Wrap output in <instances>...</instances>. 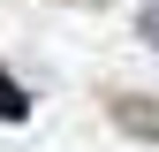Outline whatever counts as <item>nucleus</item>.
I'll use <instances>...</instances> for the list:
<instances>
[{
    "label": "nucleus",
    "mask_w": 159,
    "mask_h": 152,
    "mask_svg": "<svg viewBox=\"0 0 159 152\" xmlns=\"http://www.w3.org/2000/svg\"><path fill=\"white\" fill-rule=\"evenodd\" d=\"M23 114H30V99L8 84V76H0V122H23Z\"/></svg>",
    "instance_id": "2"
},
{
    "label": "nucleus",
    "mask_w": 159,
    "mask_h": 152,
    "mask_svg": "<svg viewBox=\"0 0 159 152\" xmlns=\"http://www.w3.org/2000/svg\"><path fill=\"white\" fill-rule=\"evenodd\" d=\"M136 38H144V46H159V0H152L144 15H136Z\"/></svg>",
    "instance_id": "3"
},
{
    "label": "nucleus",
    "mask_w": 159,
    "mask_h": 152,
    "mask_svg": "<svg viewBox=\"0 0 159 152\" xmlns=\"http://www.w3.org/2000/svg\"><path fill=\"white\" fill-rule=\"evenodd\" d=\"M106 114L129 129V137L159 145V99H144V91H106Z\"/></svg>",
    "instance_id": "1"
}]
</instances>
